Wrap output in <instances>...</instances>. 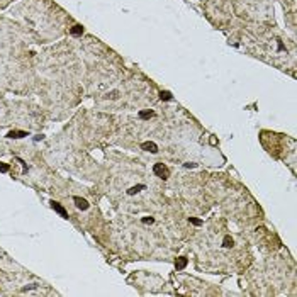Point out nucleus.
Wrapping results in <instances>:
<instances>
[{
  "label": "nucleus",
  "mask_w": 297,
  "mask_h": 297,
  "mask_svg": "<svg viewBox=\"0 0 297 297\" xmlns=\"http://www.w3.org/2000/svg\"><path fill=\"white\" fill-rule=\"evenodd\" d=\"M82 32H83V27H82V26H78V24L71 27V34H73V36H80Z\"/></svg>",
  "instance_id": "nucleus-9"
},
{
  "label": "nucleus",
  "mask_w": 297,
  "mask_h": 297,
  "mask_svg": "<svg viewBox=\"0 0 297 297\" xmlns=\"http://www.w3.org/2000/svg\"><path fill=\"white\" fill-rule=\"evenodd\" d=\"M141 148L144 149V151H149V153H156V151H158V146H156L153 141H146V143H143V144H141Z\"/></svg>",
  "instance_id": "nucleus-4"
},
{
  "label": "nucleus",
  "mask_w": 297,
  "mask_h": 297,
  "mask_svg": "<svg viewBox=\"0 0 297 297\" xmlns=\"http://www.w3.org/2000/svg\"><path fill=\"white\" fill-rule=\"evenodd\" d=\"M26 136H29V132H26V131H10L7 134V138L10 139H20V138H26Z\"/></svg>",
  "instance_id": "nucleus-3"
},
{
  "label": "nucleus",
  "mask_w": 297,
  "mask_h": 297,
  "mask_svg": "<svg viewBox=\"0 0 297 297\" xmlns=\"http://www.w3.org/2000/svg\"><path fill=\"white\" fill-rule=\"evenodd\" d=\"M175 267H177V270H183V268L187 267V258H185V257L177 258V261H175Z\"/></svg>",
  "instance_id": "nucleus-6"
},
{
  "label": "nucleus",
  "mask_w": 297,
  "mask_h": 297,
  "mask_svg": "<svg viewBox=\"0 0 297 297\" xmlns=\"http://www.w3.org/2000/svg\"><path fill=\"white\" fill-rule=\"evenodd\" d=\"M51 207L54 209V211H56V212H58L59 216H61V218H68V212H66V211H65V207H63V206H61V204H59V202H56V200H53V202H51Z\"/></svg>",
  "instance_id": "nucleus-2"
},
{
  "label": "nucleus",
  "mask_w": 297,
  "mask_h": 297,
  "mask_svg": "<svg viewBox=\"0 0 297 297\" xmlns=\"http://www.w3.org/2000/svg\"><path fill=\"white\" fill-rule=\"evenodd\" d=\"M73 200H75V204H77V207H78V209H82V211H87V209H89V202H87L85 199L73 197Z\"/></svg>",
  "instance_id": "nucleus-5"
},
{
  "label": "nucleus",
  "mask_w": 297,
  "mask_h": 297,
  "mask_svg": "<svg viewBox=\"0 0 297 297\" xmlns=\"http://www.w3.org/2000/svg\"><path fill=\"white\" fill-rule=\"evenodd\" d=\"M10 170V167L7 165V163H0V172H3V173H7Z\"/></svg>",
  "instance_id": "nucleus-13"
},
{
  "label": "nucleus",
  "mask_w": 297,
  "mask_h": 297,
  "mask_svg": "<svg viewBox=\"0 0 297 297\" xmlns=\"http://www.w3.org/2000/svg\"><path fill=\"white\" fill-rule=\"evenodd\" d=\"M146 188V185H143V183H139V185H134V187H131L128 190L129 195H134V194H138V192H141V190H144Z\"/></svg>",
  "instance_id": "nucleus-7"
},
{
  "label": "nucleus",
  "mask_w": 297,
  "mask_h": 297,
  "mask_svg": "<svg viewBox=\"0 0 297 297\" xmlns=\"http://www.w3.org/2000/svg\"><path fill=\"white\" fill-rule=\"evenodd\" d=\"M188 221H190L194 226H200V224H202V221H200V219H197V218H188Z\"/></svg>",
  "instance_id": "nucleus-12"
},
{
  "label": "nucleus",
  "mask_w": 297,
  "mask_h": 297,
  "mask_svg": "<svg viewBox=\"0 0 297 297\" xmlns=\"http://www.w3.org/2000/svg\"><path fill=\"white\" fill-rule=\"evenodd\" d=\"M222 245H224L226 248H231L233 245H234V241H233V238L231 236H226L224 239H222Z\"/></svg>",
  "instance_id": "nucleus-11"
},
{
  "label": "nucleus",
  "mask_w": 297,
  "mask_h": 297,
  "mask_svg": "<svg viewBox=\"0 0 297 297\" xmlns=\"http://www.w3.org/2000/svg\"><path fill=\"white\" fill-rule=\"evenodd\" d=\"M153 172H155V175L160 178H163V180H167L170 177V170L167 165H163V163H156L155 167H153Z\"/></svg>",
  "instance_id": "nucleus-1"
},
{
  "label": "nucleus",
  "mask_w": 297,
  "mask_h": 297,
  "mask_svg": "<svg viewBox=\"0 0 297 297\" xmlns=\"http://www.w3.org/2000/svg\"><path fill=\"white\" fill-rule=\"evenodd\" d=\"M194 167H195L194 163H185V168H194Z\"/></svg>",
  "instance_id": "nucleus-15"
},
{
  "label": "nucleus",
  "mask_w": 297,
  "mask_h": 297,
  "mask_svg": "<svg viewBox=\"0 0 297 297\" xmlns=\"http://www.w3.org/2000/svg\"><path fill=\"white\" fill-rule=\"evenodd\" d=\"M143 222H144V224H153V222H155V219H153V218H143Z\"/></svg>",
  "instance_id": "nucleus-14"
},
{
  "label": "nucleus",
  "mask_w": 297,
  "mask_h": 297,
  "mask_svg": "<svg viewBox=\"0 0 297 297\" xmlns=\"http://www.w3.org/2000/svg\"><path fill=\"white\" fill-rule=\"evenodd\" d=\"M153 116H155L153 110H141V112H139V117L141 119H149V117H153Z\"/></svg>",
  "instance_id": "nucleus-8"
},
{
  "label": "nucleus",
  "mask_w": 297,
  "mask_h": 297,
  "mask_svg": "<svg viewBox=\"0 0 297 297\" xmlns=\"http://www.w3.org/2000/svg\"><path fill=\"white\" fill-rule=\"evenodd\" d=\"M160 99L161 100H172V93L167 92V90H161V92H160Z\"/></svg>",
  "instance_id": "nucleus-10"
}]
</instances>
